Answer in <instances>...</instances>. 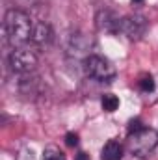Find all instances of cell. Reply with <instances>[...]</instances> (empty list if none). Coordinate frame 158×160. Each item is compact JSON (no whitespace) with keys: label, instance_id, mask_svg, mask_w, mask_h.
Returning a JSON list of instances; mask_svg holds the SVG:
<instances>
[{"label":"cell","instance_id":"obj_1","mask_svg":"<svg viewBox=\"0 0 158 160\" xmlns=\"http://www.w3.org/2000/svg\"><path fill=\"white\" fill-rule=\"evenodd\" d=\"M4 32L7 43L13 48L24 47L34 36L32 19L21 9H9L4 17Z\"/></svg>","mask_w":158,"mask_h":160},{"label":"cell","instance_id":"obj_13","mask_svg":"<svg viewBox=\"0 0 158 160\" xmlns=\"http://www.w3.org/2000/svg\"><path fill=\"white\" fill-rule=\"evenodd\" d=\"M65 143L69 147H77L78 145V134L77 132H67L65 134Z\"/></svg>","mask_w":158,"mask_h":160},{"label":"cell","instance_id":"obj_6","mask_svg":"<svg viewBox=\"0 0 158 160\" xmlns=\"http://www.w3.org/2000/svg\"><path fill=\"white\" fill-rule=\"evenodd\" d=\"M119 22H121V19H117L112 11H108V9H104V11H99V15H97V26H99V30H104V32H108V34H117L119 32Z\"/></svg>","mask_w":158,"mask_h":160},{"label":"cell","instance_id":"obj_14","mask_svg":"<svg viewBox=\"0 0 158 160\" xmlns=\"http://www.w3.org/2000/svg\"><path fill=\"white\" fill-rule=\"evenodd\" d=\"M140 128H143V125H141V121H140V119H132L130 123H128V134L138 132Z\"/></svg>","mask_w":158,"mask_h":160},{"label":"cell","instance_id":"obj_3","mask_svg":"<svg viewBox=\"0 0 158 160\" xmlns=\"http://www.w3.org/2000/svg\"><path fill=\"white\" fill-rule=\"evenodd\" d=\"M84 71L89 78H95L99 82H110L116 78V67L110 60L102 56H87L84 60Z\"/></svg>","mask_w":158,"mask_h":160},{"label":"cell","instance_id":"obj_10","mask_svg":"<svg viewBox=\"0 0 158 160\" xmlns=\"http://www.w3.org/2000/svg\"><path fill=\"white\" fill-rule=\"evenodd\" d=\"M43 160H65L58 145H47L43 149Z\"/></svg>","mask_w":158,"mask_h":160},{"label":"cell","instance_id":"obj_12","mask_svg":"<svg viewBox=\"0 0 158 160\" xmlns=\"http://www.w3.org/2000/svg\"><path fill=\"white\" fill-rule=\"evenodd\" d=\"M15 160H36V155H34V151H32L30 147H22V149L17 153Z\"/></svg>","mask_w":158,"mask_h":160},{"label":"cell","instance_id":"obj_4","mask_svg":"<svg viewBox=\"0 0 158 160\" xmlns=\"http://www.w3.org/2000/svg\"><path fill=\"white\" fill-rule=\"evenodd\" d=\"M149 30V22L143 15H128L119 22V32L130 41H140Z\"/></svg>","mask_w":158,"mask_h":160},{"label":"cell","instance_id":"obj_11","mask_svg":"<svg viewBox=\"0 0 158 160\" xmlns=\"http://www.w3.org/2000/svg\"><path fill=\"white\" fill-rule=\"evenodd\" d=\"M138 88L143 91V93H151L155 89V78L151 75H143L141 78L138 80Z\"/></svg>","mask_w":158,"mask_h":160},{"label":"cell","instance_id":"obj_7","mask_svg":"<svg viewBox=\"0 0 158 160\" xmlns=\"http://www.w3.org/2000/svg\"><path fill=\"white\" fill-rule=\"evenodd\" d=\"M101 158L102 160H121L123 158V145L117 140H110L104 143L102 151H101Z\"/></svg>","mask_w":158,"mask_h":160},{"label":"cell","instance_id":"obj_16","mask_svg":"<svg viewBox=\"0 0 158 160\" xmlns=\"http://www.w3.org/2000/svg\"><path fill=\"white\" fill-rule=\"evenodd\" d=\"M132 2H134V4H141L143 0H132Z\"/></svg>","mask_w":158,"mask_h":160},{"label":"cell","instance_id":"obj_5","mask_svg":"<svg viewBox=\"0 0 158 160\" xmlns=\"http://www.w3.org/2000/svg\"><path fill=\"white\" fill-rule=\"evenodd\" d=\"M9 67H11V71L21 73V75L32 73L37 67V56L32 50H28L24 47H19L9 54Z\"/></svg>","mask_w":158,"mask_h":160},{"label":"cell","instance_id":"obj_8","mask_svg":"<svg viewBox=\"0 0 158 160\" xmlns=\"http://www.w3.org/2000/svg\"><path fill=\"white\" fill-rule=\"evenodd\" d=\"M32 41L36 43V45H48L50 41H52V30H50V26L47 24V22H39V24H36L34 26V36H32Z\"/></svg>","mask_w":158,"mask_h":160},{"label":"cell","instance_id":"obj_9","mask_svg":"<svg viewBox=\"0 0 158 160\" xmlns=\"http://www.w3.org/2000/svg\"><path fill=\"white\" fill-rule=\"evenodd\" d=\"M101 104H102V110L104 112H116L119 108V99L116 95H112V93H106L102 99H101Z\"/></svg>","mask_w":158,"mask_h":160},{"label":"cell","instance_id":"obj_2","mask_svg":"<svg viewBox=\"0 0 158 160\" xmlns=\"http://www.w3.org/2000/svg\"><path fill=\"white\" fill-rule=\"evenodd\" d=\"M126 143H128V151L134 157L145 158V157H149L158 147V130L149 128V127H143L138 132L128 134Z\"/></svg>","mask_w":158,"mask_h":160},{"label":"cell","instance_id":"obj_15","mask_svg":"<svg viewBox=\"0 0 158 160\" xmlns=\"http://www.w3.org/2000/svg\"><path fill=\"white\" fill-rule=\"evenodd\" d=\"M75 160H89V155H87V153H82V151H80L78 155H77V158Z\"/></svg>","mask_w":158,"mask_h":160}]
</instances>
